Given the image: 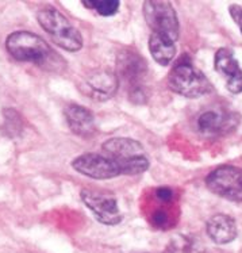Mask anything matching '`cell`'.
Here are the masks:
<instances>
[{
  "instance_id": "6da1fadb",
  "label": "cell",
  "mask_w": 242,
  "mask_h": 253,
  "mask_svg": "<svg viewBox=\"0 0 242 253\" xmlns=\"http://www.w3.org/2000/svg\"><path fill=\"white\" fill-rule=\"evenodd\" d=\"M5 49L18 61L33 62L45 68H54L58 57L52 47L30 31H15L5 40Z\"/></svg>"
},
{
  "instance_id": "7a4b0ae2",
  "label": "cell",
  "mask_w": 242,
  "mask_h": 253,
  "mask_svg": "<svg viewBox=\"0 0 242 253\" xmlns=\"http://www.w3.org/2000/svg\"><path fill=\"white\" fill-rule=\"evenodd\" d=\"M38 22L57 45L68 52H78L82 47L80 31L54 8H43L37 14Z\"/></svg>"
},
{
  "instance_id": "3957f363",
  "label": "cell",
  "mask_w": 242,
  "mask_h": 253,
  "mask_svg": "<svg viewBox=\"0 0 242 253\" xmlns=\"http://www.w3.org/2000/svg\"><path fill=\"white\" fill-rule=\"evenodd\" d=\"M168 85L177 95L195 99L206 95L211 89V84L204 73L188 62H180L168 75Z\"/></svg>"
},
{
  "instance_id": "277c9868",
  "label": "cell",
  "mask_w": 242,
  "mask_h": 253,
  "mask_svg": "<svg viewBox=\"0 0 242 253\" xmlns=\"http://www.w3.org/2000/svg\"><path fill=\"white\" fill-rule=\"evenodd\" d=\"M145 21L156 34L176 42L179 38V19L173 5L162 0H148L142 5Z\"/></svg>"
},
{
  "instance_id": "5b68a950",
  "label": "cell",
  "mask_w": 242,
  "mask_h": 253,
  "mask_svg": "<svg viewBox=\"0 0 242 253\" xmlns=\"http://www.w3.org/2000/svg\"><path fill=\"white\" fill-rule=\"evenodd\" d=\"M206 184L215 195L229 201L242 202V169L223 166L216 168L206 177Z\"/></svg>"
},
{
  "instance_id": "8992f818",
  "label": "cell",
  "mask_w": 242,
  "mask_h": 253,
  "mask_svg": "<svg viewBox=\"0 0 242 253\" xmlns=\"http://www.w3.org/2000/svg\"><path fill=\"white\" fill-rule=\"evenodd\" d=\"M72 167L79 173L96 180H106L122 175V168L119 161L110 156L98 155V153H85L79 156L72 161Z\"/></svg>"
},
{
  "instance_id": "52a82bcc",
  "label": "cell",
  "mask_w": 242,
  "mask_h": 253,
  "mask_svg": "<svg viewBox=\"0 0 242 253\" xmlns=\"http://www.w3.org/2000/svg\"><path fill=\"white\" fill-rule=\"evenodd\" d=\"M118 68L121 75H123V78L130 83V88H131L130 96L135 102L144 103L146 95H145L142 85H139L138 83L146 73V62L144 61V58L139 56L138 53L124 52L123 54L119 56Z\"/></svg>"
},
{
  "instance_id": "ba28073f",
  "label": "cell",
  "mask_w": 242,
  "mask_h": 253,
  "mask_svg": "<svg viewBox=\"0 0 242 253\" xmlns=\"http://www.w3.org/2000/svg\"><path fill=\"white\" fill-rule=\"evenodd\" d=\"M80 197H81V201L85 203V206L93 212V215L99 222L108 225V226H114L122 221L123 218L122 212L119 210L118 203L113 197L88 191V190L81 191Z\"/></svg>"
},
{
  "instance_id": "9c48e42d",
  "label": "cell",
  "mask_w": 242,
  "mask_h": 253,
  "mask_svg": "<svg viewBox=\"0 0 242 253\" xmlns=\"http://www.w3.org/2000/svg\"><path fill=\"white\" fill-rule=\"evenodd\" d=\"M240 124V115L225 110H210L201 114L198 118V129L207 135H219L230 133Z\"/></svg>"
},
{
  "instance_id": "30bf717a",
  "label": "cell",
  "mask_w": 242,
  "mask_h": 253,
  "mask_svg": "<svg viewBox=\"0 0 242 253\" xmlns=\"http://www.w3.org/2000/svg\"><path fill=\"white\" fill-rule=\"evenodd\" d=\"M214 65H215L216 72L225 79L227 89L232 93H241L242 69L234 53L227 47L219 49L214 58Z\"/></svg>"
},
{
  "instance_id": "8fae6325",
  "label": "cell",
  "mask_w": 242,
  "mask_h": 253,
  "mask_svg": "<svg viewBox=\"0 0 242 253\" xmlns=\"http://www.w3.org/2000/svg\"><path fill=\"white\" fill-rule=\"evenodd\" d=\"M118 76L108 69H95L87 78V87L91 95L98 99H108L118 89Z\"/></svg>"
},
{
  "instance_id": "7c38bea8",
  "label": "cell",
  "mask_w": 242,
  "mask_h": 253,
  "mask_svg": "<svg viewBox=\"0 0 242 253\" xmlns=\"http://www.w3.org/2000/svg\"><path fill=\"white\" fill-rule=\"evenodd\" d=\"M65 119L75 134L80 137H89L95 133V118L93 114L82 106L71 104L65 109Z\"/></svg>"
},
{
  "instance_id": "4fadbf2b",
  "label": "cell",
  "mask_w": 242,
  "mask_h": 253,
  "mask_svg": "<svg viewBox=\"0 0 242 253\" xmlns=\"http://www.w3.org/2000/svg\"><path fill=\"white\" fill-rule=\"evenodd\" d=\"M207 234L219 245L232 243L237 237L236 221L226 214H215L207 221Z\"/></svg>"
},
{
  "instance_id": "5bb4252c",
  "label": "cell",
  "mask_w": 242,
  "mask_h": 253,
  "mask_svg": "<svg viewBox=\"0 0 242 253\" xmlns=\"http://www.w3.org/2000/svg\"><path fill=\"white\" fill-rule=\"evenodd\" d=\"M104 152H107L110 157L115 160L123 161L139 157L144 155V146L138 141L131 138H111L102 145Z\"/></svg>"
},
{
  "instance_id": "9a60e30c",
  "label": "cell",
  "mask_w": 242,
  "mask_h": 253,
  "mask_svg": "<svg viewBox=\"0 0 242 253\" xmlns=\"http://www.w3.org/2000/svg\"><path fill=\"white\" fill-rule=\"evenodd\" d=\"M149 50L153 60L162 67L169 65V62L176 56L175 42L156 33H152L149 38Z\"/></svg>"
},
{
  "instance_id": "2e32d148",
  "label": "cell",
  "mask_w": 242,
  "mask_h": 253,
  "mask_svg": "<svg viewBox=\"0 0 242 253\" xmlns=\"http://www.w3.org/2000/svg\"><path fill=\"white\" fill-rule=\"evenodd\" d=\"M164 253H207L204 247L198 240L179 234L169 241Z\"/></svg>"
},
{
  "instance_id": "e0dca14e",
  "label": "cell",
  "mask_w": 242,
  "mask_h": 253,
  "mask_svg": "<svg viewBox=\"0 0 242 253\" xmlns=\"http://www.w3.org/2000/svg\"><path fill=\"white\" fill-rule=\"evenodd\" d=\"M82 5H85L89 10H95L99 15L111 16L118 12L121 3L117 0H91L82 1Z\"/></svg>"
},
{
  "instance_id": "ac0fdd59",
  "label": "cell",
  "mask_w": 242,
  "mask_h": 253,
  "mask_svg": "<svg viewBox=\"0 0 242 253\" xmlns=\"http://www.w3.org/2000/svg\"><path fill=\"white\" fill-rule=\"evenodd\" d=\"M118 161V160H117ZM121 168H122V175H139L145 170H148L149 168V160L145 156H139V157H134L130 160L119 161Z\"/></svg>"
},
{
  "instance_id": "d6986e66",
  "label": "cell",
  "mask_w": 242,
  "mask_h": 253,
  "mask_svg": "<svg viewBox=\"0 0 242 253\" xmlns=\"http://www.w3.org/2000/svg\"><path fill=\"white\" fill-rule=\"evenodd\" d=\"M229 11H230V15H232V18L236 22V25L240 27L242 34V7L237 4H233L229 7Z\"/></svg>"
},
{
  "instance_id": "ffe728a7",
  "label": "cell",
  "mask_w": 242,
  "mask_h": 253,
  "mask_svg": "<svg viewBox=\"0 0 242 253\" xmlns=\"http://www.w3.org/2000/svg\"><path fill=\"white\" fill-rule=\"evenodd\" d=\"M172 197H173V194H172V191H170L169 188L162 187V188H159V190H157V198H160L161 201L168 202L172 199Z\"/></svg>"
},
{
  "instance_id": "44dd1931",
  "label": "cell",
  "mask_w": 242,
  "mask_h": 253,
  "mask_svg": "<svg viewBox=\"0 0 242 253\" xmlns=\"http://www.w3.org/2000/svg\"><path fill=\"white\" fill-rule=\"evenodd\" d=\"M155 221L157 225H162L166 221V215H165L164 212H157L155 215Z\"/></svg>"
}]
</instances>
